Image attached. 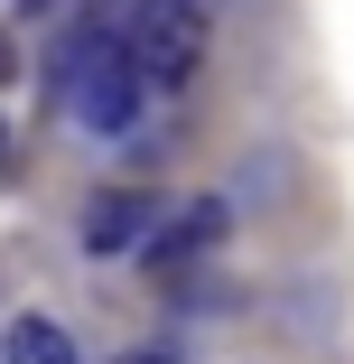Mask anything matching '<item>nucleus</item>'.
I'll return each mask as SVG.
<instances>
[{
	"label": "nucleus",
	"instance_id": "nucleus-6",
	"mask_svg": "<svg viewBox=\"0 0 354 364\" xmlns=\"http://www.w3.org/2000/svg\"><path fill=\"white\" fill-rule=\"evenodd\" d=\"M0 168H10V131H0Z\"/></svg>",
	"mask_w": 354,
	"mask_h": 364
},
{
	"label": "nucleus",
	"instance_id": "nucleus-4",
	"mask_svg": "<svg viewBox=\"0 0 354 364\" xmlns=\"http://www.w3.org/2000/svg\"><path fill=\"white\" fill-rule=\"evenodd\" d=\"M121 364H177V346H140V355H121Z\"/></svg>",
	"mask_w": 354,
	"mask_h": 364
},
{
	"label": "nucleus",
	"instance_id": "nucleus-3",
	"mask_svg": "<svg viewBox=\"0 0 354 364\" xmlns=\"http://www.w3.org/2000/svg\"><path fill=\"white\" fill-rule=\"evenodd\" d=\"M10 364H75V336L56 318H19L10 327Z\"/></svg>",
	"mask_w": 354,
	"mask_h": 364
},
{
	"label": "nucleus",
	"instance_id": "nucleus-7",
	"mask_svg": "<svg viewBox=\"0 0 354 364\" xmlns=\"http://www.w3.org/2000/svg\"><path fill=\"white\" fill-rule=\"evenodd\" d=\"M94 10H121V0H94ZM131 10H140V0H131Z\"/></svg>",
	"mask_w": 354,
	"mask_h": 364
},
{
	"label": "nucleus",
	"instance_id": "nucleus-1",
	"mask_svg": "<svg viewBox=\"0 0 354 364\" xmlns=\"http://www.w3.org/2000/svg\"><path fill=\"white\" fill-rule=\"evenodd\" d=\"M121 47H131V65H140L150 94H187L196 65H205V0H140Z\"/></svg>",
	"mask_w": 354,
	"mask_h": 364
},
{
	"label": "nucleus",
	"instance_id": "nucleus-2",
	"mask_svg": "<svg viewBox=\"0 0 354 364\" xmlns=\"http://www.w3.org/2000/svg\"><path fill=\"white\" fill-rule=\"evenodd\" d=\"M159 234V196H140V187H103L84 205V252H150Z\"/></svg>",
	"mask_w": 354,
	"mask_h": 364
},
{
	"label": "nucleus",
	"instance_id": "nucleus-5",
	"mask_svg": "<svg viewBox=\"0 0 354 364\" xmlns=\"http://www.w3.org/2000/svg\"><path fill=\"white\" fill-rule=\"evenodd\" d=\"M10 75H19V56H10V38H0V85H10Z\"/></svg>",
	"mask_w": 354,
	"mask_h": 364
}]
</instances>
